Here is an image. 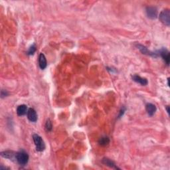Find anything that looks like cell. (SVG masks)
<instances>
[{"label": "cell", "instance_id": "6da1fadb", "mask_svg": "<svg viewBox=\"0 0 170 170\" xmlns=\"http://www.w3.org/2000/svg\"><path fill=\"white\" fill-rule=\"evenodd\" d=\"M29 157L28 154L24 149L16 152L15 155V161L21 166H25L29 162Z\"/></svg>", "mask_w": 170, "mask_h": 170}, {"label": "cell", "instance_id": "7a4b0ae2", "mask_svg": "<svg viewBox=\"0 0 170 170\" xmlns=\"http://www.w3.org/2000/svg\"><path fill=\"white\" fill-rule=\"evenodd\" d=\"M33 140L35 143V145L36 147L37 151L43 152L45 149V144L43 141V138L39 136V135L35 134L33 135Z\"/></svg>", "mask_w": 170, "mask_h": 170}, {"label": "cell", "instance_id": "3957f363", "mask_svg": "<svg viewBox=\"0 0 170 170\" xmlns=\"http://www.w3.org/2000/svg\"><path fill=\"white\" fill-rule=\"evenodd\" d=\"M160 19L162 23L167 26L170 24V11L168 9L163 10L160 14Z\"/></svg>", "mask_w": 170, "mask_h": 170}, {"label": "cell", "instance_id": "277c9868", "mask_svg": "<svg viewBox=\"0 0 170 170\" xmlns=\"http://www.w3.org/2000/svg\"><path fill=\"white\" fill-rule=\"evenodd\" d=\"M158 57L160 56L163 60L165 61L166 64L169 66V52L166 48H162L160 50L156 52Z\"/></svg>", "mask_w": 170, "mask_h": 170}, {"label": "cell", "instance_id": "5b68a950", "mask_svg": "<svg viewBox=\"0 0 170 170\" xmlns=\"http://www.w3.org/2000/svg\"><path fill=\"white\" fill-rule=\"evenodd\" d=\"M136 47L138 49L140 50V51L144 54H146V55H148V56H151V57H155V58H156V57H158L157 54L156 53V52L155 53H154V52H152L150 51H149L148 49H147L145 46H144L141 44H137L136 45Z\"/></svg>", "mask_w": 170, "mask_h": 170}, {"label": "cell", "instance_id": "8992f818", "mask_svg": "<svg viewBox=\"0 0 170 170\" xmlns=\"http://www.w3.org/2000/svg\"><path fill=\"white\" fill-rule=\"evenodd\" d=\"M146 14L149 18L152 19H156L157 17V10L155 7H147Z\"/></svg>", "mask_w": 170, "mask_h": 170}, {"label": "cell", "instance_id": "52a82bcc", "mask_svg": "<svg viewBox=\"0 0 170 170\" xmlns=\"http://www.w3.org/2000/svg\"><path fill=\"white\" fill-rule=\"evenodd\" d=\"M27 117L28 120L31 122H36L37 121V114L35 109L29 108L27 112Z\"/></svg>", "mask_w": 170, "mask_h": 170}, {"label": "cell", "instance_id": "ba28073f", "mask_svg": "<svg viewBox=\"0 0 170 170\" xmlns=\"http://www.w3.org/2000/svg\"><path fill=\"white\" fill-rule=\"evenodd\" d=\"M132 79L134 82L138 83V84H140L142 86H146L148 84V80L145 79V78L141 77L140 76L138 75V74H134V75L132 76Z\"/></svg>", "mask_w": 170, "mask_h": 170}, {"label": "cell", "instance_id": "9c48e42d", "mask_svg": "<svg viewBox=\"0 0 170 170\" xmlns=\"http://www.w3.org/2000/svg\"><path fill=\"white\" fill-rule=\"evenodd\" d=\"M15 155H16L15 152L11 150H6L1 152V157L6 158V159H9L10 160H15Z\"/></svg>", "mask_w": 170, "mask_h": 170}, {"label": "cell", "instance_id": "30bf717a", "mask_svg": "<svg viewBox=\"0 0 170 170\" xmlns=\"http://www.w3.org/2000/svg\"><path fill=\"white\" fill-rule=\"evenodd\" d=\"M146 110L149 116H154V114L155 113V112H156L157 108H156V106L154 105V104L148 103L146 105Z\"/></svg>", "mask_w": 170, "mask_h": 170}, {"label": "cell", "instance_id": "8fae6325", "mask_svg": "<svg viewBox=\"0 0 170 170\" xmlns=\"http://www.w3.org/2000/svg\"><path fill=\"white\" fill-rule=\"evenodd\" d=\"M39 65L40 68L42 69V70H44V69L47 67V59H46V57L45 56V54H43V53H41L39 54Z\"/></svg>", "mask_w": 170, "mask_h": 170}, {"label": "cell", "instance_id": "7c38bea8", "mask_svg": "<svg viewBox=\"0 0 170 170\" xmlns=\"http://www.w3.org/2000/svg\"><path fill=\"white\" fill-rule=\"evenodd\" d=\"M102 163L105 164V165L110 167V168L112 169H120V168H118L117 166L115 164V163L113 162V161L111 160L110 159H109V158L108 157H104L102 160Z\"/></svg>", "mask_w": 170, "mask_h": 170}, {"label": "cell", "instance_id": "4fadbf2b", "mask_svg": "<svg viewBox=\"0 0 170 170\" xmlns=\"http://www.w3.org/2000/svg\"><path fill=\"white\" fill-rule=\"evenodd\" d=\"M27 106L25 105H21L18 106V107L17 108V114L18 116H24V115L27 114Z\"/></svg>", "mask_w": 170, "mask_h": 170}, {"label": "cell", "instance_id": "5bb4252c", "mask_svg": "<svg viewBox=\"0 0 170 170\" xmlns=\"http://www.w3.org/2000/svg\"><path fill=\"white\" fill-rule=\"evenodd\" d=\"M109 143H110V139H109V138L107 136H103L100 138L99 141V144L102 146H108Z\"/></svg>", "mask_w": 170, "mask_h": 170}, {"label": "cell", "instance_id": "9a60e30c", "mask_svg": "<svg viewBox=\"0 0 170 170\" xmlns=\"http://www.w3.org/2000/svg\"><path fill=\"white\" fill-rule=\"evenodd\" d=\"M53 129V124L50 119H48L45 123V130L47 132H51Z\"/></svg>", "mask_w": 170, "mask_h": 170}, {"label": "cell", "instance_id": "2e32d148", "mask_svg": "<svg viewBox=\"0 0 170 170\" xmlns=\"http://www.w3.org/2000/svg\"><path fill=\"white\" fill-rule=\"evenodd\" d=\"M36 50H37L36 45L35 44L32 45L29 47V50L27 51V54H29V55H33V54H34V53H35Z\"/></svg>", "mask_w": 170, "mask_h": 170}, {"label": "cell", "instance_id": "e0dca14e", "mask_svg": "<svg viewBox=\"0 0 170 170\" xmlns=\"http://www.w3.org/2000/svg\"><path fill=\"white\" fill-rule=\"evenodd\" d=\"M9 95L8 92L7 91H4V90H2L1 91V99H4V98L7 96Z\"/></svg>", "mask_w": 170, "mask_h": 170}, {"label": "cell", "instance_id": "ac0fdd59", "mask_svg": "<svg viewBox=\"0 0 170 170\" xmlns=\"http://www.w3.org/2000/svg\"><path fill=\"white\" fill-rule=\"evenodd\" d=\"M125 110H126V109L123 108L122 109V110H120V114H119L118 118H121V117H122V116H123V114H124V112H125Z\"/></svg>", "mask_w": 170, "mask_h": 170}, {"label": "cell", "instance_id": "d6986e66", "mask_svg": "<svg viewBox=\"0 0 170 170\" xmlns=\"http://www.w3.org/2000/svg\"><path fill=\"white\" fill-rule=\"evenodd\" d=\"M169 107L168 106H167V107H166V110H167V112H168V114H169Z\"/></svg>", "mask_w": 170, "mask_h": 170}]
</instances>
